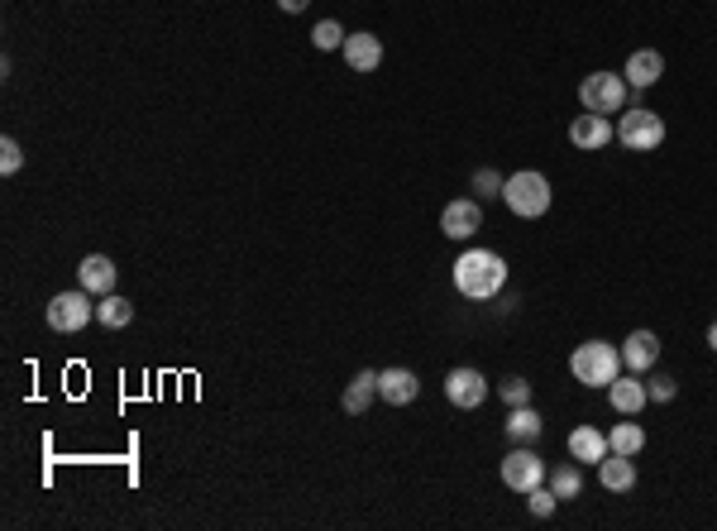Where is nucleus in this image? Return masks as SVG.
<instances>
[{"mask_svg": "<svg viewBox=\"0 0 717 531\" xmlns=\"http://www.w3.org/2000/svg\"><path fill=\"white\" fill-rule=\"evenodd\" d=\"M622 77H627V87L646 91V87H655V82L665 77V58H660L655 48H636V53L627 58V67H622Z\"/></svg>", "mask_w": 717, "mask_h": 531, "instance_id": "14", "label": "nucleus"}, {"mask_svg": "<svg viewBox=\"0 0 717 531\" xmlns=\"http://www.w3.org/2000/svg\"><path fill=\"white\" fill-rule=\"evenodd\" d=\"M598 484L612 488V493H627L631 484H636V465H631V455H603L598 460Z\"/></svg>", "mask_w": 717, "mask_h": 531, "instance_id": "18", "label": "nucleus"}, {"mask_svg": "<svg viewBox=\"0 0 717 531\" xmlns=\"http://www.w3.org/2000/svg\"><path fill=\"white\" fill-rule=\"evenodd\" d=\"M617 350H622V369H631V374H651L655 364H660V335L655 331H631Z\"/></svg>", "mask_w": 717, "mask_h": 531, "instance_id": "10", "label": "nucleus"}, {"mask_svg": "<svg viewBox=\"0 0 717 531\" xmlns=\"http://www.w3.org/2000/svg\"><path fill=\"white\" fill-rule=\"evenodd\" d=\"M502 182H507L502 173H493V168H478L469 187H474V197H478V201H493V197H502Z\"/></svg>", "mask_w": 717, "mask_h": 531, "instance_id": "25", "label": "nucleus"}, {"mask_svg": "<svg viewBox=\"0 0 717 531\" xmlns=\"http://www.w3.org/2000/svg\"><path fill=\"white\" fill-rule=\"evenodd\" d=\"M617 139L627 144L631 154H651V149L665 144V120H660L655 111H646V106L622 111V120H617Z\"/></svg>", "mask_w": 717, "mask_h": 531, "instance_id": "5", "label": "nucleus"}, {"mask_svg": "<svg viewBox=\"0 0 717 531\" xmlns=\"http://www.w3.org/2000/svg\"><path fill=\"white\" fill-rule=\"evenodd\" d=\"M569 374L579 378L584 388H608L612 378L622 374V350L608 340H584L579 350L569 354Z\"/></svg>", "mask_w": 717, "mask_h": 531, "instance_id": "2", "label": "nucleus"}, {"mask_svg": "<svg viewBox=\"0 0 717 531\" xmlns=\"http://www.w3.org/2000/svg\"><path fill=\"white\" fill-rule=\"evenodd\" d=\"M445 398H450V407H459V412H474V407H483V398H488V378L478 374V369H469V364H459V369L445 374Z\"/></svg>", "mask_w": 717, "mask_h": 531, "instance_id": "8", "label": "nucleus"}, {"mask_svg": "<svg viewBox=\"0 0 717 531\" xmlns=\"http://www.w3.org/2000/svg\"><path fill=\"white\" fill-rule=\"evenodd\" d=\"M77 283H82L91 297H106V292H115V264H110L106 254H87V259L77 264Z\"/></svg>", "mask_w": 717, "mask_h": 531, "instance_id": "16", "label": "nucleus"}, {"mask_svg": "<svg viewBox=\"0 0 717 531\" xmlns=\"http://www.w3.org/2000/svg\"><path fill=\"white\" fill-rule=\"evenodd\" d=\"M278 5H283L287 15H302V10H306V5H311V0H278Z\"/></svg>", "mask_w": 717, "mask_h": 531, "instance_id": "30", "label": "nucleus"}, {"mask_svg": "<svg viewBox=\"0 0 717 531\" xmlns=\"http://www.w3.org/2000/svg\"><path fill=\"white\" fill-rule=\"evenodd\" d=\"M627 77L622 72H588L579 82V101L593 115H622L627 111Z\"/></svg>", "mask_w": 717, "mask_h": 531, "instance_id": "4", "label": "nucleus"}, {"mask_svg": "<svg viewBox=\"0 0 717 531\" xmlns=\"http://www.w3.org/2000/svg\"><path fill=\"white\" fill-rule=\"evenodd\" d=\"M378 398V374L373 369H359V374L349 378L345 398H340V407H345L349 417H359V412H369V402Z\"/></svg>", "mask_w": 717, "mask_h": 531, "instance_id": "19", "label": "nucleus"}, {"mask_svg": "<svg viewBox=\"0 0 717 531\" xmlns=\"http://www.w3.org/2000/svg\"><path fill=\"white\" fill-rule=\"evenodd\" d=\"M708 350L717 354V321H713V326H708Z\"/></svg>", "mask_w": 717, "mask_h": 531, "instance_id": "31", "label": "nucleus"}, {"mask_svg": "<svg viewBox=\"0 0 717 531\" xmlns=\"http://www.w3.org/2000/svg\"><path fill=\"white\" fill-rule=\"evenodd\" d=\"M608 402L617 417H636L646 402H651V393H646V383H641V374H617L608 383Z\"/></svg>", "mask_w": 717, "mask_h": 531, "instance_id": "11", "label": "nucleus"}, {"mask_svg": "<svg viewBox=\"0 0 717 531\" xmlns=\"http://www.w3.org/2000/svg\"><path fill=\"white\" fill-rule=\"evenodd\" d=\"M526 508H531V517H555V508H560V498H555V493H550V488L545 484H536L531 488V493H526Z\"/></svg>", "mask_w": 717, "mask_h": 531, "instance_id": "26", "label": "nucleus"}, {"mask_svg": "<svg viewBox=\"0 0 717 531\" xmlns=\"http://www.w3.org/2000/svg\"><path fill=\"white\" fill-rule=\"evenodd\" d=\"M608 450L612 445H608V436H603L598 426H574V431H569V455H574L579 465H598Z\"/></svg>", "mask_w": 717, "mask_h": 531, "instance_id": "17", "label": "nucleus"}, {"mask_svg": "<svg viewBox=\"0 0 717 531\" xmlns=\"http://www.w3.org/2000/svg\"><path fill=\"white\" fill-rule=\"evenodd\" d=\"M416 393H421V378L412 374V369H378V398L392 402V407H407V402H416Z\"/></svg>", "mask_w": 717, "mask_h": 531, "instance_id": "13", "label": "nucleus"}, {"mask_svg": "<svg viewBox=\"0 0 717 531\" xmlns=\"http://www.w3.org/2000/svg\"><path fill=\"white\" fill-rule=\"evenodd\" d=\"M91 316H96V307H91V292L87 288H77V292H58L53 302H48V326L58 335H72V331H82Z\"/></svg>", "mask_w": 717, "mask_h": 531, "instance_id": "6", "label": "nucleus"}, {"mask_svg": "<svg viewBox=\"0 0 717 531\" xmlns=\"http://www.w3.org/2000/svg\"><path fill=\"white\" fill-rule=\"evenodd\" d=\"M608 445H612V455H641V445H646V431H641V421H617L608 431Z\"/></svg>", "mask_w": 717, "mask_h": 531, "instance_id": "22", "label": "nucleus"}, {"mask_svg": "<svg viewBox=\"0 0 717 531\" xmlns=\"http://www.w3.org/2000/svg\"><path fill=\"white\" fill-rule=\"evenodd\" d=\"M345 39H349V34H345V29H340L335 20H321L316 29H311V44L321 48V53H335V48H345Z\"/></svg>", "mask_w": 717, "mask_h": 531, "instance_id": "24", "label": "nucleus"}, {"mask_svg": "<svg viewBox=\"0 0 717 531\" xmlns=\"http://www.w3.org/2000/svg\"><path fill=\"white\" fill-rule=\"evenodd\" d=\"M646 393H651V402H674L679 383H674L670 374H651V378H646Z\"/></svg>", "mask_w": 717, "mask_h": 531, "instance_id": "29", "label": "nucleus"}, {"mask_svg": "<svg viewBox=\"0 0 717 531\" xmlns=\"http://www.w3.org/2000/svg\"><path fill=\"white\" fill-rule=\"evenodd\" d=\"M502 484L512 488V493H531L536 484H545V460L531 445H517V450L502 460Z\"/></svg>", "mask_w": 717, "mask_h": 531, "instance_id": "7", "label": "nucleus"}, {"mask_svg": "<svg viewBox=\"0 0 717 531\" xmlns=\"http://www.w3.org/2000/svg\"><path fill=\"white\" fill-rule=\"evenodd\" d=\"M455 288L469 302H493L507 288V264L493 249H464L455 259Z\"/></svg>", "mask_w": 717, "mask_h": 531, "instance_id": "1", "label": "nucleus"}, {"mask_svg": "<svg viewBox=\"0 0 717 531\" xmlns=\"http://www.w3.org/2000/svg\"><path fill=\"white\" fill-rule=\"evenodd\" d=\"M545 479H550V493H555L560 503H569V498H579V493H584V469H579V465L550 469Z\"/></svg>", "mask_w": 717, "mask_h": 531, "instance_id": "23", "label": "nucleus"}, {"mask_svg": "<svg viewBox=\"0 0 717 531\" xmlns=\"http://www.w3.org/2000/svg\"><path fill=\"white\" fill-rule=\"evenodd\" d=\"M340 53L354 72H378L383 67V39H373V34H349Z\"/></svg>", "mask_w": 717, "mask_h": 531, "instance_id": "15", "label": "nucleus"}, {"mask_svg": "<svg viewBox=\"0 0 717 531\" xmlns=\"http://www.w3.org/2000/svg\"><path fill=\"white\" fill-rule=\"evenodd\" d=\"M498 393H502L507 407H526V402H531V383H526L522 374H512V378H502L498 383Z\"/></svg>", "mask_w": 717, "mask_h": 531, "instance_id": "27", "label": "nucleus"}, {"mask_svg": "<svg viewBox=\"0 0 717 531\" xmlns=\"http://www.w3.org/2000/svg\"><path fill=\"white\" fill-rule=\"evenodd\" d=\"M440 230H445V240H474L478 230H483V206H478V197L450 201V206L440 211Z\"/></svg>", "mask_w": 717, "mask_h": 531, "instance_id": "9", "label": "nucleus"}, {"mask_svg": "<svg viewBox=\"0 0 717 531\" xmlns=\"http://www.w3.org/2000/svg\"><path fill=\"white\" fill-rule=\"evenodd\" d=\"M96 321L101 326H110V331H125L134 321V302L130 297H115V292H106L101 302H96Z\"/></svg>", "mask_w": 717, "mask_h": 531, "instance_id": "21", "label": "nucleus"}, {"mask_svg": "<svg viewBox=\"0 0 717 531\" xmlns=\"http://www.w3.org/2000/svg\"><path fill=\"white\" fill-rule=\"evenodd\" d=\"M612 125H608V115H593V111H584L574 125H569V144L574 149H588V154H598V149H608L612 144Z\"/></svg>", "mask_w": 717, "mask_h": 531, "instance_id": "12", "label": "nucleus"}, {"mask_svg": "<svg viewBox=\"0 0 717 531\" xmlns=\"http://www.w3.org/2000/svg\"><path fill=\"white\" fill-rule=\"evenodd\" d=\"M550 182H545V173H536V168H522V173H512L507 182H502V201H507V211L512 216H522V221H536V216H545L550 211Z\"/></svg>", "mask_w": 717, "mask_h": 531, "instance_id": "3", "label": "nucleus"}, {"mask_svg": "<svg viewBox=\"0 0 717 531\" xmlns=\"http://www.w3.org/2000/svg\"><path fill=\"white\" fill-rule=\"evenodd\" d=\"M545 431L541 412L526 402V407H512V417H507V436H512V445H536Z\"/></svg>", "mask_w": 717, "mask_h": 531, "instance_id": "20", "label": "nucleus"}, {"mask_svg": "<svg viewBox=\"0 0 717 531\" xmlns=\"http://www.w3.org/2000/svg\"><path fill=\"white\" fill-rule=\"evenodd\" d=\"M20 168H24V154H20V144H15V139L5 134V139H0V173L10 177V173H20Z\"/></svg>", "mask_w": 717, "mask_h": 531, "instance_id": "28", "label": "nucleus"}]
</instances>
